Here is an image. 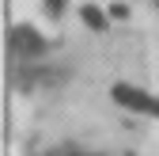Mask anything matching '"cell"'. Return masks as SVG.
<instances>
[{
    "instance_id": "cell-2",
    "label": "cell",
    "mask_w": 159,
    "mask_h": 156,
    "mask_svg": "<svg viewBox=\"0 0 159 156\" xmlns=\"http://www.w3.org/2000/svg\"><path fill=\"white\" fill-rule=\"evenodd\" d=\"M110 95H114V103H121L125 110H136V114H152V118H159V95H148L144 88H136V84H114Z\"/></svg>"
},
{
    "instance_id": "cell-7",
    "label": "cell",
    "mask_w": 159,
    "mask_h": 156,
    "mask_svg": "<svg viewBox=\"0 0 159 156\" xmlns=\"http://www.w3.org/2000/svg\"><path fill=\"white\" fill-rule=\"evenodd\" d=\"M155 4H159V0H155Z\"/></svg>"
},
{
    "instance_id": "cell-5",
    "label": "cell",
    "mask_w": 159,
    "mask_h": 156,
    "mask_svg": "<svg viewBox=\"0 0 159 156\" xmlns=\"http://www.w3.org/2000/svg\"><path fill=\"white\" fill-rule=\"evenodd\" d=\"M42 156H98V152H80V149H53V152H42Z\"/></svg>"
},
{
    "instance_id": "cell-6",
    "label": "cell",
    "mask_w": 159,
    "mask_h": 156,
    "mask_svg": "<svg viewBox=\"0 0 159 156\" xmlns=\"http://www.w3.org/2000/svg\"><path fill=\"white\" fill-rule=\"evenodd\" d=\"M110 15H114V19H125V15H129V8H125V4H114V8H110Z\"/></svg>"
},
{
    "instance_id": "cell-1",
    "label": "cell",
    "mask_w": 159,
    "mask_h": 156,
    "mask_svg": "<svg viewBox=\"0 0 159 156\" xmlns=\"http://www.w3.org/2000/svg\"><path fill=\"white\" fill-rule=\"evenodd\" d=\"M8 53L15 57V61L30 65V61H38V57L49 53V38L38 27H30V23H11L8 27Z\"/></svg>"
},
{
    "instance_id": "cell-3",
    "label": "cell",
    "mask_w": 159,
    "mask_h": 156,
    "mask_svg": "<svg viewBox=\"0 0 159 156\" xmlns=\"http://www.w3.org/2000/svg\"><path fill=\"white\" fill-rule=\"evenodd\" d=\"M80 19H84L91 31H106V23H110V19H106V12L98 8V4H84V8H80Z\"/></svg>"
},
{
    "instance_id": "cell-4",
    "label": "cell",
    "mask_w": 159,
    "mask_h": 156,
    "mask_svg": "<svg viewBox=\"0 0 159 156\" xmlns=\"http://www.w3.org/2000/svg\"><path fill=\"white\" fill-rule=\"evenodd\" d=\"M42 12L53 15V19H61V15L68 12V0H42Z\"/></svg>"
}]
</instances>
